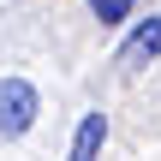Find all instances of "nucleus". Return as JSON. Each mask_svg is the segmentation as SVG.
<instances>
[{
	"mask_svg": "<svg viewBox=\"0 0 161 161\" xmlns=\"http://www.w3.org/2000/svg\"><path fill=\"white\" fill-rule=\"evenodd\" d=\"M155 54H161V18H143V24L125 36V48H119V66H131V72H137V66H149Z\"/></svg>",
	"mask_w": 161,
	"mask_h": 161,
	"instance_id": "f03ea898",
	"label": "nucleus"
},
{
	"mask_svg": "<svg viewBox=\"0 0 161 161\" xmlns=\"http://www.w3.org/2000/svg\"><path fill=\"white\" fill-rule=\"evenodd\" d=\"M42 114V96L30 78H0V137H24Z\"/></svg>",
	"mask_w": 161,
	"mask_h": 161,
	"instance_id": "f257e3e1",
	"label": "nucleus"
},
{
	"mask_svg": "<svg viewBox=\"0 0 161 161\" xmlns=\"http://www.w3.org/2000/svg\"><path fill=\"white\" fill-rule=\"evenodd\" d=\"M102 143H108V119H102V114H84V125H78L72 155H66V161H96V155H102Z\"/></svg>",
	"mask_w": 161,
	"mask_h": 161,
	"instance_id": "7ed1b4c3",
	"label": "nucleus"
},
{
	"mask_svg": "<svg viewBox=\"0 0 161 161\" xmlns=\"http://www.w3.org/2000/svg\"><path fill=\"white\" fill-rule=\"evenodd\" d=\"M131 6H137V0H90V12H96L102 24H125V18H131Z\"/></svg>",
	"mask_w": 161,
	"mask_h": 161,
	"instance_id": "20e7f679",
	"label": "nucleus"
}]
</instances>
